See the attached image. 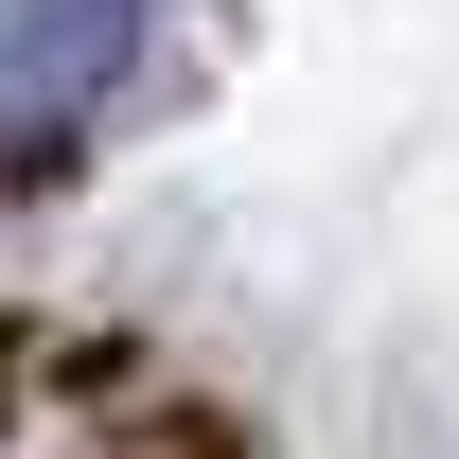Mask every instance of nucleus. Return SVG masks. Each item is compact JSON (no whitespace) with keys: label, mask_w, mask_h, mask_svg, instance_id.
<instances>
[{"label":"nucleus","mask_w":459,"mask_h":459,"mask_svg":"<svg viewBox=\"0 0 459 459\" xmlns=\"http://www.w3.org/2000/svg\"><path fill=\"white\" fill-rule=\"evenodd\" d=\"M142 36H160V0H0V177H54L124 107Z\"/></svg>","instance_id":"obj_1"}]
</instances>
